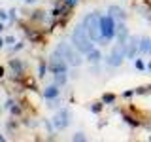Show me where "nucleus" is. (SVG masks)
<instances>
[{"instance_id": "f257e3e1", "label": "nucleus", "mask_w": 151, "mask_h": 142, "mask_svg": "<svg viewBox=\"0 0 151 142\" xmlns=\"http://www.w3.org/2000/svg\"><path fill=\"white\" fill-rule=\"evenodd\" d=\"M72 46L79 51V53H83V55H87L89 51L94 47V42L91 40V36L87 34L83 23H78L76 28L72 30Z\"/></svg>"}, {"instance_id": "f03ea898", "label": "nucleus", "mask_w": 151, "mask_h": 142, "mask_svg": "<svg viewBox=\"0 0 151 142\" xmlns=\"http://www.w3.org/2000/svg\"><path fill=\"white\" fill-rule=\"evenodd\" d=\"M81 23L85 25V30H87V34L91 36V40L94 44H104V38H102V32H100V15L96 12L87 13L81 19Z\"/></svg>"}, {"instance_id": "7ed1b4c3", "label": "nucleus", "mask_w": 151, "mask_h": 142, "mask_svg": "<svg viewBox=\"0 0 151 142\" xmlns=\"http://www.w3.org/2000/svg\"><path fill=\"white\" fill-rule=\"evenodd\" d=\"M55 51H59L60 55L66 59V63H68L70 66H79L83 63V59H81V53H79L78 49L72 46V44H66V42H60L59 46H57V49Z\"/></svg>"}, {"instance_id": "20e7f679", "label": "nucleus", "mask_w": 151, "mask_h": 142, "mask_svg": "<svg viewBox=\"0 0 151 142\" xmlns=\"http://www.w3.org/2000/svg\"><path fill=\"white\" fill-rule=\"evenodd\" d=\"M115 28H117V21L110 13L100 15V32H102V38H104V44H108L110 40L115 38Z\"/></svg>"}, {"instance_id": "39448f33", "label": "nucleus", "mask_w": 151, "mask_h": 142, "mask_svg": "<svg viewBox=\"0 0 151 142\" xmlns=\"http://www.w3.org/2000/svg\"><path fill=\"white\" fill-rule=\"evenodd\" d=\"M127 59V42L125 44H121V42H117L115 46L111 47V51H110V55L106 57V63L108 66H121V63Z\"/></svg>"}, {"instance_id": "423d86ee", "label": "nucleus", "mask_w": 151, "mask_h": 142, "mask_svg": "<svg viewBox=\"0 0 151 142\" xmlns=\"http://www.w3.org/2000/svg\"><path fill=\"white\" fill-rule=\"evenodd\" d=\"M49 68L53 70V74H68V63L59 51H53L49 61Z\"/></svg>"}, {"instance_id": "0eeeda50", "label": "nucleus", "mask_w": 151, "mask_h": 142, "mask_svg": "<svg viewBox=\"0 0 151 142\" xmlns=\"http://www.w3.org/2000/svg\"><path fill=\"white\" fill-rule=\"evenodd\" d=\"M70 120H72V114H70V110H68V108H60V110L55 114V117H53L55 129H57V131L66 129V127L70 125Z\"/></svg>"}, {"instance_id": "6e6552de", "label": "nucleus", "mask_w": 151, "mask_h": 142, "mask_svg": "<svg viewBox=\"0 0 151 142\" xmlns=\"http://www.w3.org/2000/svg\"><path fill=\"white\" fill-rule=\"evenodd\" d=\"M140 55V36H129L127 40V59L134 61Z\"/></svg>"}, {"instance_id": "1a4fd4ad", "label": "nucleus", "mask_w": 151, "mask_h": 142, "mask_svg": "<svg viewBox=\"0 0 151 142\" xmlns=\"http://www.w3.org/2000/svg\"><path fill=\"white\" fill-rule=\"evenodd\" d=\"M129 28H127L125 21H117V28H115V38L117 42H121V44H125L127 40H129Z\"/></svg>"}, {"instance_id": "9d476101", "label": "nucleus", "mask_w": 151, "mask_h": 142, "mask_svg": "<svg viewBox=\"0 0 151 142\" xmlns=\"http://www.w3.org/2000/svg\"><path fill=\"white\" fill-rule=\"evenodd\" d=\"M108 13H110L115 21H125V17H127L125 9L119 8V6H110V8H108Z\"/></svg>"}, {"instance_id": "9b49d317", "label": "nucleus", "mask_w": 151, "mask_h": 142, "mask_svg": "<svg viewBox=\"0 0 151 142\" xmlns=\"http://www.w3.org/2000/svg\"><path fill=\"white\" fill-rule=\"evenodd\" d=\"M87 61H89V63H93V64L100 63V61H102V53H100V49H96V47H93V49H91V51L87 53Z\"/></svg>"}, {"instance_id": "f8f14e48", "label": "nucleus", "mask_w": 151, "mask_h": 142, "mask_svg": "<svg viewBox=\"0 0 151 142\" xmlns=\"http://www.w3.org/2000/svg\"><path fill=\"white\" fill-rule=\"evenodd\" d=\"M44 97L47 99V101H51V99H57L59 97V85H49V87H45V91H44Z\"/></svg>"}, {"instance_id": "ddd939ff", "label": "nucleus", "mask_w": 151, "mask_h": 142, "mask_svg": "<svg viewBox=\"0 0 151 142\" xmlns=\"http://www.w3.org/2000/svg\"><path fill=\"white\" fill-rule=\"evenodd\" d=\"M149 49H151V38L142 36V38H140V55L149 53Z\"/></svg>"}, {"instance_id": "4468645a", "label": "nucleus", "mask_w": 151, "mask_h": 142, "mask_svg": "<svg viewBox=\"0 0 151 142\" xmlns=\"http://www.w3.org/2000/svg\"><path fill=\"white\" fill-rule=\"evenodd\" d=\"M9 66H12V70L15 74H23V64H21V61H19V59H12Z\"/></svg>"}, {"instance_id": "2eb2a0df", "label": "nucleus", "mask_w": 151, "mask_h": 142, "mask_svg": "<svg viewBox=\"0 0 151 142\" xmlns=\"http://www.w3.org/2000/svg\"><path fill=\"white\" fill-rule=\"evenodd\" d=\"M136 95H149L151 93V85H144V87H136L134 89Z\"/></svg>"}, {"instance_id": "dca6fc26", "label": "nucleus", "mask_w": 151, "mask_h": 142, "mask_svg": "<svg viewBox=\"0 0 151 142\" xmlns=\"http://www.w3.org/2000/svg\"><path fill=\"white\" fill-rule=\"evenodd\" d=\"M102 102L104 104H113V102H115V95H113V93H106L102 97Z\"/></svg>"}, {"instance_id": "f3484780", "label": "nucleus", "mask_w": 151, "mask_h": 142, "mask_svg": "<svg viewBox=\"0 0 151 142\" xmlns=\"http://www.w3.org/2000/svg\"><path fill=\"white\" fill-rule=\"evenodd\" d=\"M66 80H68V76H66V74H55V83L57 85H64Z\"/></svg>"}, {"instance_id": "a211bd4d", "label": "nucleus", "mask_w": 151, "mask_h": 142, "mask_svg": "<svg viewBox=\"0 0 151 142\" xmlns=\"http://www.w3.org/2000/svg\"><path fill=\"white\" fill-rule=\"evenodd\" d=\"M134 66H136V70H140V72H142V70H145V68H147V66H145V63H144L142 59H138V57L134 59Z\"/></svg>"}, {"instance_id": "6ab92c4d", "label": "nucleus", "mask_w": 151, "mask_h": 142, "mask_svg": "<svg viewBox=\"0 0 151 142\" xmlns=\"http://www.w3.org/2000/svg\"><path fill=\"white\" fill-rule=\"evenodd\" d=\"M72 140H74V142H85L87 138H85V135H83V133H76V135L72 136Z\"/></svg>"}, {"instance_id": "aec40b11", "label": "nucleus", "mask_w": 151, "mask_h": 142, "mask_svg": "<svg viewBox=\"0 0 151 142\" xmlns=\"http://www.w3.org/2000/svg\"><path fill=\"white\" fill-rule=\"evenodd\" d=\"M38 72H40V74H38L40 78H44V76H45V72H47V66H45V63H40V68H38Z\"/></svg>"}, {"instance_id": "412c9836", "label": "nucleus", "mask_w": 151, "mask_h": 142, "mask_svg": "<svg viewBox=\"0 0 151 142\" xmlns=\"http://www.w3.org/2000/svg\"><path fill=\"white\" fill-rule=\"evenodd\" d=\"M91 110H93L94 114H98V112H100V110H102V102H94V104H93V106H91Z\"/></svg>"}, {"instance_id": "4be33fe9", "label": "nucleus", "mask_w": 151, "mask_h": 142, "mask_svg": "<svg viewBox=\"0 0 151 142\" xmlns=\"http://www.w3.org/2000/svg\"><path fill=\"white\" fill-rule=\"evenodd\" d=\"M63 2H64V4H68V6L72 8V6H76V4L79 2V0H63Z\"/></svg>"}, {"instance_id": "5701e85b", "label": "nucleus", "mask_w": 151, "mask_h": 142, "mask_svg": "<svg viewBox=\"0 0 151 142\" xmlns=\"http://www.w3.org/2000/svg\"><path fill=\"white\" fill-rule=\"evenodd\" d=\"M132 95H134V89H132V91H125V93H123V97L129 99V97H132Z\"/></svg>"}, {"instance_id": "b1692460", "label": "nucleus", "mask_w": 151, "mask_h": 142, "mask_svg": "<svg viewBox=\"0 0 151 142\" xmlns=\"http://www.w3.org/2000/svg\"><path fill=\"white\" fill-rule=\"evenodd\" d=\"M0 19H6V13H4L2 9H0Z\"/></svg>"}, {"instance_id": "393cba45", "label": "nucleus", "mask_w": 151, "mask_h": 142, "mask_svg": "<svg viewBox=\"0 0 151 142\" xmlns=\"http://www.w3.org/2000/svg\"><path fill=\"white\" fill-rule=\"evenodd\" d=\"M2 74H4V68H2V66H0V78H2Z\"/></svg>"}, {"instance_id": "a878e982", "label": "nucleus", "mask_w": 151, "mask_h": 142, "mask_svg": "<svg viewBox=\"0 0 151 142\" xmlns=\"http://www.w3.org/2000/svg\"><path fill=\"white\" fill-rule=\"evenodd\" d=\"M4 42H6V40H2V38H0V47H2V46H4Z\"/></svg>"}, {"instance_id": "bb28decb", "label": "nucleus", "mask_w": 151, "mask_h": 142, "mask_svg": "<svg viewBox=\"0 0 151 142\" xmlns=\"http://www.w3.org/2000/svg\"><path fill=\"white\" fill-rule=\"evenodd\" d=\"M4 30V25H2V23H0V32H2Z\"/></svg>"}, {"instance_id": "cd10ccee", "label": "nucleus", "mask_w": 151, "mask_h": 142, "mask_svg": "<svg viewBox=\"0 0 151 142\" xmlns=\"http://www.w3.org/2000/svg\"><path fill=\"white\" fill-rule=\"evenodd\" d=\"M147 70H149V72H151V63H149V64H147Z\"/></svg>"}, {"instance_id": "c85d7f7f", "label": "nucleus", "mask_w": 151, "mask_h": 142, "mask_svg": "<svg viewBox=\"0 0 151 142\" xmlns=\"http://www.w3.org/2000/svg\"><path fill=\"white\" fill-rule=\"evenodd\" d=\"M0 140H4V136H2V135H0Z\"/></svg>"}, {"instance_id": "c756f323", "label": "nucleus", "mask_w": 151, "mask_h": 142, "mask_svg": "<svg viewBox=\"0 0 151 142\" xmlns=\"http://www.w3.org/2000/svg\"><path fill=\"white\" fill-rule=\"evenodd\" d=\"M149 55H151V49H149Z\"/></svg>"}, {"instance_id": "7c9ffc66", "label": "nucleus", "mask_w": 151, "mask_h": 142, "mask_svg": "<svg viewBox=\"0 0 151 142\" xmlns=\"http://www.w3.org/2000/svg\"><path fill=\"white\" fill-rule=\"evenodd\" d=\"M25 2H27V0H25Z\"/></svg>"}]
</instances>
